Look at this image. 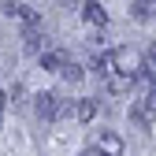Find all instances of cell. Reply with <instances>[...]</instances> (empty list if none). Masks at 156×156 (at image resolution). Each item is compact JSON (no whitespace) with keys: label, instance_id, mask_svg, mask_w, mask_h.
<instances>
[{"label":"cell","instance_id":"1","mask_svg":"<svg viewBox=\"0 0 156 156\" xmlns=\"http://www.w3.org/2000/svg\"><path fill=\"white\" fill-rule=\"evenodd\" d=\"M97 67H101V74H138L141 60H138V52L134 48H112L104 56H97Z\"/></svg>","mask_w":156,"mask_h":156},{"label":"cell","instance_id":"2","mask_svg":"<svg viewBox=\"0 0 156 156\" xmlns=\"http://www.w3.org/2000/svg\"><path fill=\"white\" fill-rule=\"evenodd\" d=\"M130 119L138 123V126H145V130H149V126H156V89H152V93H145L141 101L130 108Z\"/></svg>","mask_w":156,"mask_h":156},{"label":"cell","instance_id":"3","mask_svg":"<svg viewBox=\"0 0 156 156\" xmlns=\"http://www.w3.org/2000/svg\"><path fill=\"white\" fill-rule=\"evenodd\" d=\"M93 149H101L104 156H123V138L112 130H101V134H93Z\"/></svg>","mask_w":156,"mask_h":156},{"label":"cell","instance_id":"4","mask_svg":"<svg viewBox=\"0 0 156 156\" xmlns=\"http://www.w3.org/2000/svg\"><path fill=\"white\" fill-rule=\"evenodd\" d=\"M4 15L15 19V23H23V26H37V11L30 4H4Z\"/></svg>","mask_w":156,"mask_h":156},{"label":"cell","instance_id":"5","mask_svg":"<svg viewBox=\"0 0 156 156\" xmlns=\"http://www.w3.org/2000/svg\"><path fill=\"white\" fill-rule=\"evenodd\" d=\"M56 104H60V97L56 93H37V115H41V119H56Z\"/></svg>","mask_w":156,"mask_h":156},{"label":"cell","instance_id":"6","mask_svg":"<svg viewBox=\"0 0 156 156\" xmlns=\"http://www.w3.org/2000/svg\"><path fill=\"white\" fill-rule=\"evenodd\" d=\"M82 15H86V23H93V26H104L108 23V11L101 8V0H86V4H82Z\"/></svg>","mask_w":156,"mask_h":156},{"label":"cell","instance_id":"7","mask_svg":"<svg viewBox=\"0 0 156 156\" xmlns=\"http://www.w3.org/2000/svg\"><path fill=\"white\" fill-rule=\"evenodd\" d=\"M67 63H71V56H67V52H60V48L41 52V67H45V71H63Z\"/></svg>","mask_w":156,"mask_h":156},{"label":"cell","instance_id":"8","mask_svg":"<svg viewBox=\"0 0 156 156\" xmlns=\"http://www.w3.org/2000/svg\"><path fill=\"white\" fill-rule=\"evenodd\" d=\"M130 15L138 19V23H152L156 19V0H138V4L130 8Z\"/></svg>","mask_w":156,"mask_h":156},{"label":"cell","instance_id":"9","mask_svg":"<svg viewBox=\"0 0 156 156\" xmlns=\"http://www.w3.org/2000/svg\"><path fill=\"white\" fill-rule=\"evenodd\" d=\"M93 115H97V101H89V97L74 101V119H78V123H89Z\"/></svg>","mask_w":156,"mask_h":156},{"label":"cell","instance_id":"10","mask_svg":"<svg viewBox=\"0 0 156 156\" xmlns=\"http://www.w3.org/2000/svg\"><path fill=\"white\" fill-rule=\"evenodd\" d=\"M23 41H26V52H34V56H37V52H45V34H37L34 26L26 30V37H23Z\"/></svg>","mask_w":156,"mask_h":156},{"label":"cell","instance_id":"11","mask_svg":"<svg viewBox=\"0 0 156 156\" xmlns=\"http://www.w3.org/2000/svg\"><path fill=\"white\" fill-rule=\"evenodd\" d=\"M60 74L67 78V82H82V67H78V63H67V67H63Z\"/></svg>","mask_w":156,"mask_h":156},{"label":"cell","instance_id":"12","mask_svg":"<svg viewBox=\"0 0 156 156\" xmlns=\"http://www.w3.org/2000/svg\"><path fill=\"white\" fill-rule=\"evenodd\" d=\"M4 108H8V97L0 93V126H4Z\"/></svg>","mask_w":156,"mask_h":156},{"label":"cell","instance_id":"13","mask_svg":"<svg viewBox=\"0 0 156 156\" xmlns=\"http://www.w3.org/2000/svg\"><path fill=\"white\" fill-rule=\"evenodd\" d=\"M78 156H104L101 149H86V152H78Z\"/></svg>","mask_w":156,"mask_h":156},{"label":"cell","instance_id":"14","mask_svg":"<svg viewBox=\"0 0 156 156\" xmlns=\"http://www.w3.org/2000/svg\"><path fill=\"white\" fill-rule=\"evenodd\" d=\"M60 4H71V0H60Z\"/></svg>","mask_w":156,"mask_h":156}]
</instances>
